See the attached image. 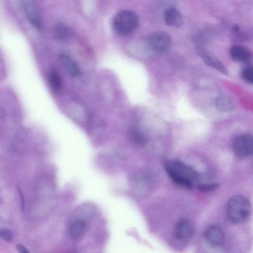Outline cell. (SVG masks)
Wrapping results in <instances>:
<instances>
[{
	"label": "cell",
	"mask_w": 253,
	"mask_h": 253,
	"mask_svg": "<svg viewBox=\"0 0 253 253\" xmlns=\"http://www.w3.org/2000/svg\"><path fill=\"white\" fill-rule=\"evenodd\" d=\"M0 237L4 241L10 242L13 239L12 232L8 229L2 228L0 230Z\"/></svg>",
	"instance_id": "19"
},
{
	"label": "cell",
	"mask_w": 253,
	"mask_h": 253,
	"mask_svg": "<svg viewBox=\"0 0 253 253\" xmlns=\"http://www.w3.org/2000/svg\"><path fill=\"white\" fill-rule=\"evenodd\" d=\"M205 238L209 244L214 247L221 246L224 241L223 231L219 226L216 225H211L207 229Z\"/></svg>",
	"instance_id": "10"
},
{
	"label": "cell",
	"mask_w": 253,
	"mask_h": 253,
	"mask_svg": "<svg viewBox=\"0 0 253 253\" xmlns=\"http://www.w3.org/2000/svg\"><path fill=\"white\" fill-rule=\"evenodd\" d=\"M232 148L238 157L247 158L253 154V135L243 133L236 137L232 143Z\"/></svg>",
	"instance_id": "4"
},
{
	"label": "cell",
	"mask_w": 253,
	"mask_h": 253,
	"mask_svg": "<svg viewBox=\"0 0 253 253\" xmlns=\"http://www.w3.org/2000/svg\"><path fill=\"white\" fill-rule=\"evenodd\" d=\"M59 60L65 70L72 77L78 76L80 69L76 62L68 54L62 53L59 55Z\"/></svg>",
	"instance_id": "11"
},
{
	"label": "cell",
	"mask_w": 253,
	"mask_h": 253,
	"mask_svg": "<svg viewBox=\"0 0 253 253\" xmlns=\"http://www.w3.org/2000/svg\"><path fill=\"white\" fill-rule=\"evenodd\" d=\"M18 191H19V194L20 198L21 199V205H22V208L23 209L24 207V197H23V196L22 195V193L21 191L19 189H18Z\"/></svg>",
	"instance_id": "22"
},
{
	"label": "cell",
	"mask_w": 253,
	"mask_h": 253,
	"mask_svg": "<svg viewBox=\"0 0 253 253\" xmlns=\"http://www.w3.org/2000/svg\"><path fill=\"white\" fill-rule=\"evenodd\" d=\"M23 11L30 23L38 30L42 26L37 5L34 0H20Z\"/></svg>",
	"instance_id": "5"
},
{
	"label": "cell",
	"mask_w": 253,
	"mask_h": 253,
	"mask_svg": "<svg viewBox=\"0 0 253 253\" xmlns=\"http://www.w3.org/2000/svg\"><path fill=\"white\" fill-rule=\"evenodd\" d=\"M113 26L119 35L126 36L133 33L139 26V18L133 11L125 10L118 13L114 17Z\"/></svg>",
	"instance_id": "3"
},
{
	"label": "cell",
	"mask_w": 253,
	"mask_h": 253,
	"mask_svg": "<svg viewBox=\"0 0 253 253\" xmlns=\"http://www.w3.org/2000/svg\"><path fill=\"white\" fill-rule=\"evenodd\" d=\"M55 36L59 39L64 40L69 37L70 34L69 28L65 24L59 23L54 28Z\"/></svg>",
	"instance_id": "18"
},
{
	"label": "cell",
	"mask_w": 253,
	"mask_h": 253,
	"mask_svg": "<svg viewBox=\"0 0 253 253\" xmlns=\"http://www.w3.org/2000/svg\"><path fill=\"white\" fill-rule=\"evenodd\" d=\"M86 227L85 222L82 220H77L72 223L70 226L69 232L74 238L79 237L84 232Z\"/></svg>",
	"instance_id": "15"
},
{
	"label": "cell",
	"mask_w": 253,
	"mask_h": 253,
	"mask_svg": "<svg viewBox=\"0 0 253 253\" xmlns=\"http://www.w3.org/2000/svg\"><path fill=\"white\" fill-rule=\"evenodd\" d=\"M49 84L52 89L56 92L60 91L62 88V79L58 73L55 70H51L48 77Z\"/></svg>",
	"instance_id": "14"
},
{
	"label": "cell",
	"mask_w": 253,
	"mask_h": 253,
	"mask_svg": "<svg viewBox=\"0 0 253 253\" xmlns=\"http://www.w3.org/2000/svg\"><path fill=\"white\" fill-rule=\"evenodd\" d=\"M251 212L250 201L243 196H233L227 202L226 212L232 222L240 223L245 222L250 217Z\"/></svg>",
	"instance_id": "2"
},
{
	"label": "cell",
	"mask_w": 253,
	"mask_h": 253,
	"mask_svg": "<svg viewBox=\"0 0 253 253\" xmlns=\"http://www.w3.org/2000/svg\"><path fill=\"white\" fill-rule=\"evenodd\" d=\"M165 169L169 177L175 184L187 189H192L200 178V175L197 170L179 160L166 161Z\"/></svg>",
	"instance_id": "1"
},
{
	"label": "cell",
	"mask_w": 253,
	"mask_h": 253,
	"mask_svg": "<svg viewBox=\"0 0 253 253\" xmlns=\"http://www.w3.org/2000/svg\"><path fill=\"white\" fill-rule=\"evenodd\" d=\"M164 18L166 23L170 26L180 27L183 24V18L180 13L174 8L166 10Z\"/></svg>",
	"instance_id": "12"
},
{
	"label": "cell",
	"mask_w": 253,
	"mask_h": 253,
	"mask_svg": "<svg viewBox=\"0 0 253 253\" xmlns=\"http://www.w3.org/2000/svg\"><path fill=\"white\" fill-rule=\"evenodd\" d=\"M232 59L236 62L249 63L253 57V53L247 47L242 45H233L229 50Z\"/></svg>",
	"instance_id": "9"
},
{
	"label": "cell",
	"mask_w": 253,
	"mask_h": 253,
	"mask_svg": "<svg viewBox=\"0 0 253 253\" xmlns=\"http://www.w3.org/2000/svg\"><path fill=\"white\" fill-rule=\"evenodd\" d=\"M194 231V226L191 222L186 219H181L175 225L173 235L178 241H188L193 236Z\"/></svg>",
	"instance_id": "7"
},
{
	"label": "cell",
	"mask_w": 253,
	"mask_h": 253,
	"mask_svg": "<svg viewBox=\"0 0 253 253\" xmlns=\"http://www.w3.org/2000/svg\"><path fill=\"white\" fill-rule=\"evenodd\" d=\"M240 76L243 81L253 85V65L247 64L241 70Z\"/></svg>",
	"instance_id": "17"
},
{
	"label": "cell",
	"mask_w": 253,
	"mask_h": 253,
	"mask_svg": "<svg viewBox=\"0 0 253 253\" xmlns=\"http://www.w3.org/2000/svg\"><path fill=\"white\" fill-rule=\"evenodd\" d=\"M147 42L152 50L161 52L169 47L170 43V39L165 32H156L149 36Z\"/></svg>",
	"instance_id": "6"
},
{
	"label": "cell",
	"mask_w": 253,
	"mask_h": 253,
	"mask_svg": "<svg viewBox=\"0 0 253 253\" xmlns=\"http://www.w3.org/2000/svg\"><path fill=\"white\" fill-rule=\"evenodd\" d=\"M128 134L131 139L138 145L144 146L147 142V139L145 136L135 127L130 128Z\"/></svg>",
	"instance_id": "16"
},
{
	"label": "cell",
	"mask_w": 253,
	"mask_h": 253,
	"mask_svg": "<svg viewBox=\"0 0 253 253\" xmlns=\"http://www.w3.org/2000/svg\"><path fill=\"white\" fill-rule=\"evenodd\" d=\"M196 50L206 64L224 75H228L226 67L213 53L201 46L196 47Z\"/></svg>",
	"instance_id": "8"
},
{
	"label": "cell",
	"mask_w": 253,
	"mask_h": 253,
	"mask_svg": "<svg viewBox=\"0 0 253 253\" xmlns=\"http://www.w3.org/2000/svg\"><path fill=\"white\" fill-rule=\"evenodd\" d=\"M16 249L17 251L21 253H27L29 252L27 249L21 244H17Z\"/></svg>",
	"instance_id": "21"
},
{
	"label": "cell",
	"mask_w": 253,
	"mask_h": 253,
	"mask_svg": "<svg viewBox=\"0 0 253 253\" xmlns=\"http://www.w3.org/2000/svg\"><path fill=\"white\" fill-rule=\"evenodd\" d=\"M218 186L217 183L204 184L198 186L199 190L202 192H210L215 190Z\"/></svg>",
	"instance_id": "20"
},
{
	"label": "cell",
	"mask_w": 253,
	"mask_h": 253,
	"mask_svg": "<svg viewBox=\"0 0 253 253\" xmlns=\"http://www.w3.org/2000/svg\"><path fill=\"white\" fill-rule=\"evenodd\" d=\"M217 109L221 112H228L234 108L231 99L226 94L221 92L217 95L215 100Z\"/></svg>",
	"instance_id": "13"
}]
</instances>
